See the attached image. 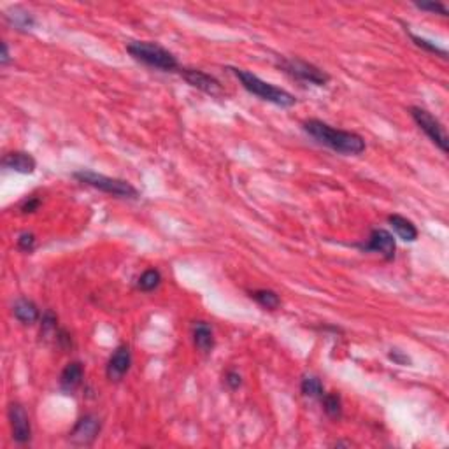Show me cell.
Here are the masks:
<instances>
[{"label": "cell", "instance_id": "e0dca14e", "mask_svg": "<svg viewBox=\"0 0 449 449\" xmlns=\"http://www.w3.org/2000/svg\"><path fill=\"white\" fill-rule=\"evenodd\" d=\"M4 18L12 28H16V30H20V32L32 30V28L35 27V23H37L34 18V14L28 11H25V9H21V8H11L9 11L4 12Z\"/></svg>", "mask_w": 449, "mask_h": 449}, {"label": "cell", "instance_id": "4316f807", "mask_svg": "<svg viewBox=\"0 0 449 449\" xmlns=\"http://www.w3.org/2000/svg\"><path fill=\"white\" fill-rule=\"evenodd\" d=\"M39 207H41V198L28 197V198H25L23 202H21L20 211L23 214H32V213H35V211L39 209Z\"/></svg>", "mask_w": 449, "mask_h": 449}, {"label": "cell", "instance_id": "52a82bcc", "mask_svg": "<svg viewBox=\"0 0 449 449\" xmlns=\"http://www.w3.org/2000/svg\"><path fill=\"white\" fill-rule=\"evenodd\" d=\"M179 74H181V78L185 79L191 88L200 90V92L207 93L211 97H223V86H221V83L218 81L214 76H211V74L204 72V70L200 69H190V67H181Z\"/></svg>", "mask_w": 449, "mask_h": 449}, {"label": "cell", "instance_id": "277c9868", "mask_svg": "<svg viewBox=\"0 0 449 449\" xmlns=\"http://www.w3.org/2000/svg\"><path fill=\"white\" fill-rule=\"evenodd\" d=\"M74 179H78L79 182L86 186H92L95 190L104 191V194L112 195L116 198H127V200H139L140 194L132 182L125 181V179L109 178V176L98 174L93 171H78L72 174Z\"/></svg>", "mask_w": 449, "mask_h": 449}, {"label": "cell", "instance_id": "8992f818", "mask_svg": "<svg viewBox=\"0 0 449 449\" xmlns=\"http://www.w3.org/2000/svg\"><path fill=\"white\" fill-rule=\"evenodd\" d=\"M409 112L410 118H413L415 123L419 127V130L446 155V153H448V134H446L441 121H439L432 112L419 107V105H413V107L409 109Z\"/></svg>", "mask_w": 449, "mask_h": 449}, {"label": "cell", "instance_id": "7402d4cb", "mask_svg": "<svg viewBox=\"0 0 449 449\" xmlns=\"http://www.w3.org/2000/svg\"><path fill=\"white\" fill-rule=\"evenodd\" d=\"M407 34H409L410 41H413V43H415L418 48H421V50L428 51V53L439 54V56H442V59H446V56H448V51H446L444 48L439 46V44L432 43V41L425 39V37H419V35L413 34V32H407Z\"/></svg>", "mask_w": 449, "mask_h": 449}, {"label": "cell", "instance_id": "83f0119b", "mask_svg": "<svg viewBox=\"0 0 449 449\" xmlns=\"http://www.w3.org/2000/svg\"><path fill=\"white\" fill-rule=\"evenodd\" d=\"M0 63H2V67H8L9 63H11V53H9V46L8 43H2V54H0Z\"/></svg>", "mask_w": 449, "mask_h": 449}, {"label": "cell", "instance_id": "ffe728a7", "mask_svg": "<svg viewBox=\"0 0 449 449\" xmlns=\"http://www.w3.org/2000/svg\"><path fill=\"white\" fill-rule=\"evenodd\" d=\"M322 406L323 410H325V415L328 416L330 419L339 421V419L342 418V399L339 393H335V391L325 393V395L322 397Z\"/></svg>", "mask_w": 449, "mask_h": 449}, {"label": "cell", "instance_id": "603a6c76", "mask_svg": "<svg viewBox=\"0 0 449 449\" xmlns=\"http://www.w3.org/2000/svg\"><path fill=\"white\" fill-rule=\"evenodd\" d=\"M16 244H18V249L23 253H32L35 249V236L32 232H23L20 233L18 240H16Z\"/></svg>", "mask_w": 449, "mask_h": 449}, {"label": "cell", "instance_id": "5b68a950", "mask_svg": "<svg viewBox=\"0 0 449 449\" xmlns=\"http://www.w3.org/2000/svg\"><path fill=\"white\" fill-rule=\"evenodd\" d=\"M279 67L291 76L297 81L309 83L314 86H326L330 81V76L322 70L320 67L313 65V63L306 62L300 59H281L279 60Z\"/></svg>", "mask_w": 449, "mask_h": 449}, {"label": "cell", "instance_id": "44dd1931", "mask_svg": "<svg viewBox=\"0 0 449 449\" xmlns=\"http://www.w3.org/2000/svg\"><path fill=\"white\" fill-rule=\"evenodd\" d=\"M162 283V274H160L158 269H147L140 274V278L137 279L136 288L140 291H153L160 286Z\"/></svg>", "mask_w": 449, "mask_h": 449}, {"label": "cell", "instance_id": "cb8c5ba5", "mask_svg": "<svg viewBox=\"0 0 449 449\" xmlns=\"http://www.w3.org/2000/svg\"><path fill=\"white\" fill-rule=\"evenodd\" d=\"M415 6L418 9H421V11H426V12H435V14H441V16L449 14L448 8H446L442 2H418V4H415Z\"/></svg>", "mask_w": 449, "mask_h": 449}, {"label": "cell", "instance_id": "9c48e42d", "mask_svg": "<svg viewBox=\"0 0 449 449\" xmlns=\"http://www.w3.org/2000/svg\"><path fill=\"white\" fill-rule=\"evenodd\" d=\"M357 248H360L365 253H379L384 260L391 262L395 258L397 251V242L395 237L391 236L388 230L384 229H374L368 236L367 242L364 244H357Z\"/></svg>", "mask_w": 449, "mask_h": 449}, {"label": "cell", "instance_id": "2e32d148", "mask_svg": "<svg viewBox=\"0 0 449 449\" xmlns=\"http://www.w3.org/2000/svg\"><path fill=\"white\" fill-rule=\"evenodd\" d=\"M388 223L391 224V229L397 236L400 237L406 242H415L418 239V229L416 224L410 220H407L406 216H400V214H390L388 216Z\"/></svg>", "mask_w": 449, "mask_h": 449}, {"label": "cell", "instance_id": "484cf974", "mask_svg": "<svg viewBox=\"0 0 449 449\" xmlns=\"http://www.w3.org/2000/svg\"><path fill=\"white\" fill-rule=\"evenodd\" d=\"M224 383H227V386H229L230 390L236 391L242 386V377H240V374L237 370H229L224 374Z\"/></svg>", "mask_w": 449, "mask_h": 449}, {"label": "cell", "instance_id": "4fadbf2b", "mask_svg": "<svg viewBox=\"0 0 449 449\" xmlns=\"http://www.w3.org/2000/svg\"><path fill=\"white\" fill-rule=\"evenodd\" d=\"M191 337H194L195 348L202 355H209L214 349V346H216L213 326L207 322H195L194 328H191Z\"/></svg>", "mask_w": 449, "mask_h": 449}, {"label": "cell", "instance_id": "ba28073f", "mask_svg": "<svg viewBox=\"0 0 449 449\" xmlns=\"http://www.w3.org/2000/svg\"><path fill=\"white\" fill-rule=\"evenodd\" d=\"M8 418H9V423H11L12 441L20 446L28 444L32 439V425L25 407L18 402L9 404Z\"/></svg>", "mask_w": 449, "mask_h": 449}, {"label": "cell", "instance_id": "7c38bea8", "mask_svg": "<svg viewBox=\"0 0 449 449\" xmlns=\"http://www.w3.org/2000/svg\"><path fill=\"white\" fill-rule=\"evenodd\" d=\"M2 167L16 174H34L37 169V162L30 153L25 152H11L2 158Z\"/></svg>", "mask_w": 449, "mask_h": 449}, {"label": "cell", "instance_id": "9a60e30c", "mask_svg": "<svg viewBox=\"0 0 449 449\" xmlns=\"http://www.w3.org/2000/svg\"><path fill=\"white\" fill-rule=\"evenodd\" d=\"M12 316L21 323V325H34L35 322L41 320V311L39 307L35 306V302H32L30 298H18L12 306Z\"/></svg>", "mask_w": 449, "mask_h": 449}, {"label": "cell", "instance_id": "5bb4252c", "mask_svg": "<svg viewBox=\"0 0 449 449\" xmlns=\"http://www.w3.org/2000/svg\"><path fill=\"white\" fill-rule=\"evenodd\" d=\"M85 377V367L81 362H70L60 374V388L65 393H74L83 384Z\"/></svg>", "mask_w": 449, "mask_h": 449}, {"label": "cell", "instance_id": "30bf717a", "mask_svg": "<svg viewBox=\"0 0 449 449\" xmlns=\"http://www.w3.org/2000/svg\"><path fill=\"white\" fill-rule=\"evenodd\" d=\"M102 428L101 418L95 415H85L83 418H79L74 425V428L70 430L69 439L72 444L76 446H90L95 439L98 437Z\"/></svg>", "mask_w": 449, "mask_h": 449}, {"label": "cell", "instance_id": "d6986e66", "mask_svg": "<svg viewBox=\"0 0 449 449\" xmlns=\"http://www.w3.org/2000/svg\"><path fill=\"white\" fill-rule=\"evenodd\" d=\"M300 391L302 395L307 399H317L322 400V397L325 395V386H323L322 379L314 374H307L300 381Z\"/></svg>", "mask_w": 449, "mask_h": 449}, {"label": "cell", "instance_id": "7a4b0ae2", "mask_svg": "<svg viewBox=\"0 0 449 449\" xmlns=\"http://www.w3.org/2000/svg\"><path fill=\"white\" fill-rule=\"evenodd\" d=\"M229 70H232L233 76L240 81L242 88L246 92H249L255 97L262 98V101L269 102V104H274L278 107H293L297 104V98L295 95H291L290 92L283 88H278V86L271 85V83L264 81V79H260L256 74L249 72V70L244 69H237V67H230Z\"/></svg>", "mask_w": 449, "mask_h": 449}, {"label": "cell", "instance_id": "ac0fdd59", "mask_svg": "<svg viewBox=\"0 0 449 449\" xmlns=\"http://www.w3.org/2000/svg\"><path fill=\"white\" fill-rule=\"evenodd\" d=\"M249 297H251L256 304H260V306L267 311H275L281 307V297H279L274 290H267V288H262V290H253V291H249Z\"/></svg>", "mask_w": 449, "mask_h": 449}, {"label": "cell", "instance_id": "3957f363", "mask_svg": "<svg viewBox=\"0 0 449 449\" xmlns=\"http://www.w3.org/2000/svg\"><path fill=\"white\" fill-rule=\"evenodd\" d=\"M128 54L137 62L162 72H179V62L176 54L163 46L149 41H132L127 44Z\"/></svg>", "mask_w": 449, "mask_h": 449}, {"label": "cell", "instance_id": "8fae6325", "mask_svg": "<svg viewBox=\"0 0 449 449\" xmlns=\"http://www.w3.org/2000/svg\"><path fill=\"white\" fill-rule=\"evenodd\" d=\"M132 367V351H130V346L121 344L118 346L112 355L109 357L107 365H105V376H107L109 381L112 383H118V381L123 379L128 374Z\"/></svg>", "mask_w": 449, "mask_h": 449}, {"label": "cell", "instance_id": "6da1fadb", "mask_svg": "<svg viewBox=\"0 0 449 449\" xmlns=\"http://www.w3.org/2000/svg\"><path fill=\"white\" fill-rule=\"evenodd\" d=\"M304 132L309 134L317 144L328 147L332 152L346 156H358L367 149V144L362 136L349 130H341L322 120H306L302 123Z\"/></svg>", "mask_w": 449, "mask_h": 449}, {"label": "cell", "instance_id": "d4e9b609", "mask_svg": "<svg viewBox=\"0 0 449 449\" xmlns=\"http://www.w3.org/2000/svg\"><path fill=\"white\" fill-rule=\"evenodd\" d=\"M388 358H390L393 364L402 365V367H407V365L413 364V362H410V358L407 357L406 353L400 351V349H390V353H388Z\"/></svg>", "mask_w": 449, "mask_h": 449}]
</instances>
